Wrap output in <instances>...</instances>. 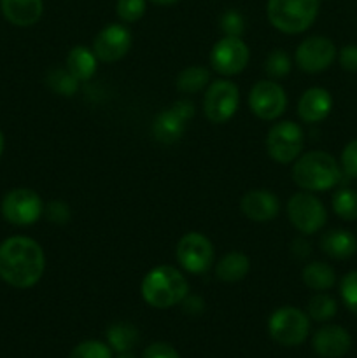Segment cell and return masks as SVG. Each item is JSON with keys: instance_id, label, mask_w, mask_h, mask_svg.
<instances>
[{"instance_id": "6da1fadb", "label": "cell", "mask_w": 357, "mask_h": 358, "mask_svg": "<svg viewBox=\"0 0 357 358\" xmlns=\"http://www.w3.org/2000/svg\"><path fill=\"white\" fill-rule=\"evenodd\" d=\"M46 271L41 245L27 236H13L0 245V278L16 289L37 285Z\"/></svg>"}, {"instance_id": "7a4b0ae2", "label": "cell", "mask_w": 357, "mask_h": 358, "mask_svg": "<svg viewBox=\"0 0 357 358\" xmlns=\"http://www.w3.org/2000/svg\"><path fill=\"white\" fill-rule=\"evenodd\" d=\"M140 292L150 308L168 310L186 299L189 294V283L174 266H158L144 276Z\"/></svg>"}, {"instance_id": "3957f363", "label": "cell", "mask_w": 357, "mask_h": 358, "mask_svg": "<svg viewBox=\"0 0 357 358\" xmlns=\"http://www.w3.org/2000/svg\"><path fill=\"white\" fill-rule=\"evenodd\" d=\"M293 178L303 191H329L340 182L342 170L331 154L324 150H310L296 159L293 166Z\"/></svg>"}, {"instance_id": "277c9868", "label": "cell", "mask_w": 357, "mask_h": 358, "mask_svg": "<svg viewBox=\"0 0 357 358\" xmlns=\"http://www.w3.org/2000/svg\"><path fill=\"white\" fill-rule=\"evenodd\" d=\"M266 13L276 30L296 35L314 24L318 14V0H268Z\"/></svg>"}, {"instance_id": "5b68a950", "label": "cell", "mask_w": 357, "mask_h": 358, "mask_svg": "<svg viewBox=\"0 0 357 358\" xmlns=\"http://www.w3.org/2000/svg\"><path fill=\"white\" fill-rule=\"evenodd\" d=\"M268 332L282 346H300L310 332V318L294 306L279 308L268 320Z\"/></svg>"}, {"instance_id": "8992f818", "label": "cell", "mask_w": 357, "mask_h": 358, "mask_svg": "<svg viewBox=\"0 0 357 358\" xmlns=\"http://www.w3.org/2000/svg\"><path fill=\"white\" fill-rule=\"evenodd\" d=\"M238 103H240V91L233 80L219 79L206 86V93L203 96V112L214 124L230 121L237 114Z\"/></svg>"}, {"instance_id": "52a82bcc", "label": "cell", "mask_w": 357, "mask_h": 358, "mask_svg": "<svg viewBox=\"0 0 357 358\" xmlns=\"http://www.w3.org/2000/svg\"><path fill=\"white\" fill-rule=\"evenodd\" d=\"M287 217L301 234H315L328 222V212L312 192H296L287 201Z\"/></svg>"}, {"instance_id": "ba28073f", "label": "cell", "mask_w": 357, "mask_h": 358, "mask_svg": "<svg viewBox=\"0 0 357 358\" xmlns=\"http://www.w3.org/2000/svg\"><path fill=\"white\" fill-rule=\"evenodd\" d=\"M303 129L293 121H280L272 126L266 135V150L270 157L280 164H289L301 156Z\"/></svg>"}, {"instance_id": "9c48e42d", "label": "cell", "mask_w": 357, "mask_h": 358, "mask_svg": "<svg viewBox=\"0 0 357 358\" xmlns=\"http://www.w3.org/2000/svg\"><path fill=\"white\" fill-rule=\"evenodd\" d=\"M0 210L4 219L13 226H31L44 213V203L31 189L18 187L4 196Z\"/></svg>"}, {"instance_id": "30bf717a", "label": "cell", "mask_w": 357, "mask_h": 358, "mask_svg": "<svg viewBox=\"0 0 357 358\" xmlns=\"http://www.w3.org/2000/svg\"><path fill=\"white\" fill-rule=\"evenodd\" d=\"M175 257L182 269L192 275H202L210 269L216 259L214 245L205 234L188 233L178 240L175 248Z\"/></svg>"}, {"instance_id": "8fae6325", "label": "cell", "mask_w": 357, "mask_h": 358, "mask_svg": "<svg viewBox=\"0 0 357 358\" xmlns=\"http://www.w3.org/2000/svg\"><path fill=\"white\" fill-rule=\"evenodd\" d=\"M251 51L240 37H224L210 51V66L224 77L237 76L247 66Z\"/></svg>"}, {"instance_id": "7c38bea8", "label": "cell", "mask_w": 357, "mask_h": 358, "mask_svg": "<svg viewBox=\"0 0 357 358\" xmlns=\"http://www.w3.org/2000/svg\"><path fill=\"white\" fill-rule=\"evenodd\" d=\"M248 107L255 117L262 121H275L286 112L287 94L275 80H259L248 93Z\"/></svg>"}, {"instance_id": "4fadbf2b", "label": "cell", "mask_w": 357, "mask_h": 358, "mask_svg": "<svg viewBox=\"0 0 357 358\" xmlns=\"http://www.w3.org/2000/svg\"><path fill=\"white\" fill-rule=\"evenodd\" d=\"M336 58V45L332 41L322 35H314L308 37L298 45L294 52V62L298 69L307 73H318L324 72L331 66V63Z\"/></svg>"}, {"instance_id": "5bb4252c", "label": "cell", "mask_w": 357, "mask_h": 358, "mask_svg": "<svg viewBox=\"0 0 357 358\" xmlns=\"http://www.w3.org/2000/svg\"><path fill=\"white\" fill-rule=\"evenodd\" d=\"M132 48V34L125 24L112 23L98 31L93 41V52L104 63H114L125 58Z\"/></svg>"}, {"instance_id": "9a60e30c", "label": "cell", "mask_w": 357, "mask_h": 358, "mask_svg": "<svg viewBox=\"0 0 357 358\" xmlns=\"http://www.w3.org/2000/svg\"><path fill=\"white\" fill-rule=\"evenodd\" d=\"M312 346L322 358H342L352 348V338L340 325H324L314 334Z\"/></svg>"}, {"instance_id": "2e32d148", "label": "cell", "mask_w": 357, "mask_h": 358, "mask_svg": "<svg viewBox=\"0 0 357 358\" xmlns=\"http://www.w3.org/2000/svg\"><path fill=\"white\" fill-rule=\"evenodd\" d=\"M241 213L254 222H270L279 215L280 201L272 191L252 189L245 192L240 201Z\"/></svg>"}, {"instance_id": "e0dca14e", "label": "cell", "mask_w": 357, "mask_h": 358, "mask_svg": "<svg viewBox=\"0 0 357 358\" xmlns=\"http://www.w3.org/2000/svg\"><path fill=\"white\" fill-rule=\"evenodd\" d=\"M332 98L324 87H310L301 94L298 101V115L303 122H321L331 114Z\"/></svg>"}, {"instance_id": "ac0fdd59", "label": "cell", "mask_w": 357, "mask_h": 358, "mask_svg": "<svg viewBox=\"0 0 357 358\" xmlns=\"http://www.w3.org/2000/svg\"><path fill=\"white\" fill-rule=\"evenodd\" d=\"M0 9L6 20L16 27H31L44 13L42 0H0Z\"/></svg>"}, {"instance_id": "d6986e66", "label": "cell", "mask_w": 357, "mask_h": 358, "mask_svg": "<svg viewBox=\"0 0 357 358\" xmlns=\"http://www.w3.org/2000/svg\"><path fill=\"white\" fill-rule=\"evenodd\" d=\"M186 122L188 121L174 107L160 112L153 122L154 138L160 143H164V145H172V143L178 142L184 135Z\"/></svg>"}, {"instance_id": "ffe728a7", "label": "cell", "mask_w": 357, "mask_h": 358, "mask_svg": "<svg viewBox=\"0 0 357 358\" xmlns=\"http://www.w3.org/2000/svg\"><path fill=\"white\" fill-rule=\"evenodd\" d=\"M321 248L331 259H350L357 252V238L350 231L332 229L321 238Z\"/></svg>"}, {"instance_id": "44dd1931", "label": "cell", "mask_w": 357, "mask_h": 358, "mask_svg": "<svg viewBox=\"0 0 357 358\" xmlns=\"http://www.w3.org/2000/svg\"><path fill=\"white\" fill-rule=\"evenodd\" d=\"M248 269H251V261L247 255L241 252H230L216 264V276L220 282L237 283L247 276Z\"/></svg>"}, {"instance_id": "7402d4cb", "label": "cell", "mask_w": 357, "mask_h": 358, "mask_svg": "<svg viewBox=\"0 0 357 358\" xmlns=\"http://www.w3.org/2000/svg\"><path fill=\"white\" fill-rule=\"evenodd\" d=\"M97 56L93 49H88L84 45H76L66 56V70L76 77L79 83L90 80L97 72Z\"/></svg>"}, {"instance_id": "603a6c76", "label": "cell", "mask_w": 357, "mask_h": 358, "mask_svg": "<svg viewBox=\"0 0 357 358\" xmlns=\"http://www.w3.org/2000/svg\"><path fill=\"white\" fill-rule=\"evenodd\" d=\"M301 278L308 289L315 292H326L335 285L336 273L326 262H308L301 271Z\"/></svg>"}, {"instance_id": "cb8c5ba5", "label": "cell", "mask_w": 357, "mask_h": 358, "mask_svg": "<svg viewBox=\"0 0 357 358\" xmlns=\"http://www.w3.org/2000/svg\"><path fill=\"white\" fill-rule=\"evenodd\" d=\"M107 343L115 353L132 352L139 343V331L128 322H118L107 329Z\"/></svg>"}, {"instance_id": "d4e9b609", "label": "cell", "mask_w": 357, "mask_h": 358, "mask_svg": "<svg viewBox=\"0 0 357 358\" xmlns=\"http://www.w3.org/2000/svg\"><path fill=\"white\" fill-rule=\"evenodd\" d=\"M210 84V72L202 65L188 66L177 76V90L184 94H195Z\"/></svg>"}, {"instance_id": "484cf974", "label": "cell", "mask_w": 357, "mask_h": 358, "mask_svg": "<svg viewBox=\"0 0 357 358\" xmlns=\"http://www.w3.org/2000/svg\"><path fill=\"white\" fill-rule=\"evenodd\" d=\"M46 84L59 96H74L79 90V80L66 69H52L46 76Z\"/></svg>"}, {"instance_id": "4316f807", "label": "cell", "mask_w": 357, "mask_h": 358, "mask_svg": "<svg viewBox=\"0 0 357 358\" xmlns=\"http://www.w3.org/2000/svg\"><path fill=\"white\" fill-rule=\"evenodd\" d=\"M332 210L340 219L346 222L357 220V191L354 189H340L332 196Z\"/></svg>"}, {"instance_id": "83f0119b", "label": "cell", "mask_w": 357, "mask_h": 358, "mask_svg": "<svg viewBox=\"0 0 357 358\" xmlns=\"http://www.w3.org/2000/svg\"><path fill=\"white\" fill-rule=\"evenodd\" d=\"M338 311V304L328 294H315L310 301H308V317L315 322H328Z\"/></svg>"}, {"instance_id": "f1b7e54d", "label": "cell", "mask_w": 357, "mask_h": 358, "mask_svg": "<svg viewBox=\"0 0 357 358\" xmlns=\"http://www.w3.org/2000/svg\"><path fill=\"white\" fill-rule=\"evenodd\" d=\"M265 70L270 79H280L290 72V58L284 49H275L265 62Z\"/></svg>"}, {"instance_id": "f546056e", "label": "cell", "mask_w": 357, "mask_h": 358, "mask_svg": "<svg viewBox=\"0 0 357 358\" xmlns=\"http://www.w3.org/2000/svg\"><path fill=\"white\" fill-rule=\"evenodd\" d=\"M69 358H112L111 346L102 341H83L72 350Z\"/></svg>"}, {"instance_id": "4dcf8cb0", "label": "cell", "mask_w": 357, "mask_h": 358, "mask_svg": "<svg viewBox=\"0 0 357 358\" xmlns=\"http://www.w3.org/2000/svg\"><path fill=\"white\" fill-rule=\"evenodd\" d=\"M146 0H118L115 13L125 23H135L146 13Z\"/></svg>"}, {"instance_id": "1f68e13d", "label": "cell", "mask_w": 357, "mask_h": 358, "mask_svg": "<svg viewBox=\"0 0 357 358\" xmlns=\"http://www.w3.org/2000/svg\"><path fill=\"white\" fill-rule=\"evenodd\" d=\"M340 294H342L343 304L357 315V271H350L343 276L340 283Z\"/></svg>"}, {"instance_id": "d6a6232c", "label": "cell", "mask_w": 357, "mask_h": 358, "mask_svg": "<svg viewBox=\"0 0 357 358\" xmlns=\"http://www.w3.org/2000/svg\"><path fill=\"white\" fill-rule=\"evenodd\" d=\"M220 28L226 37H241L245 30V21L238 10H226L220 16Z\"/></svg>"}, {"instance_id": "836d02e7", "label": "cell", "mask_w": 357, "mask_h": 358, "mask_svg": "<svg viewBox=\"0 0 357 358\" xmlns=\"http://www.w3.org/2000/svg\"><path fill=\"white\" fill-rule=\"evenodd\" d=\"M342 170L349 177L357 178V140L346 143L342 152Z\"/></svg>"}, {"instance_id": "e575fe53", "label": "cell", "mask_w": 357, "mask_h": 358, "mask_svg": "<svg viewBox=\"0 0 357 358\" xmlns=\"http://www.w3.org/2000/svg\"><path fill=\"white\" fill-rule=\"evenodd\" d=\"M44 213L55 224H66L72 217L69 205L63 201H51L48 206H44Z\"/></svg>"}, {"instance_id": "d590c367", "label": "cell", "mask_w": 357, "mask_h": 358, "mask_svg": "<svg viewBox=\"0 0 357 358\" xmlns=\"http://www.w3.org/2000/svg\"><path fill=\"white\" fill-rule=\"evenodd\" d=\"M142 358H181L178 353L175 352L174 346L167 345V343H154L149 348H146Z\"/></svg>"}, {"instance_id": "8d00e7d4", "label": "cell", "mask_w": 357, "mask_h": 358, "mask_svg": "<svg viewBox=\"0 0 357 358\" xmlns=\"http://www.w3.org/2000/svg\"><path fill=\"white\" fill-rule=\"evenodd\" d=\"M340 65L346 72H357V45L350 44L340 51Z\"/></svg>"}, {"instance_id": "74e56055", "label": "cell", "mask_w": 357, "mask_h": 358, "mask_svg": "<svg viewBox=\"0 0 357 358\" xmlns=\"http://www.w3.org/2000/svg\"><path fill=\"white\" fill-rule=\"evenodd\" d=\"M182 310H184V313L191 315V317H196V315H200L203 311V299L198 296H186V299L182 301Z\"/></svg>"}, {"instance_id": "f35d334b", "label": "cell", "mask_w": 357, "mask_h": 358, "mask_svg": "<svg viewBox=\"0 0 357 358\" xmlns=\"http://www.w3.org/2000/svg\"><path fill=\"white\" fill-rule=\"evenodd\" d=\"M172 107H174L175 110H177L178 114L186 119V121H189V119L195 115V103L189 100H178V101H175Z\"/></svg>"}, {"instance_id": "ab89813d", "label": "cell", "mask_w": 357, "mask_h": 358, "mask_svg": "<svg viewBox=\"0 0 357 358\" xmlns=\"http://www.w3.org/2000/svg\"><path fill=\"white\" fill-rule=\"evenodd\" d=\"M153 3H156V6H172V3L178 2V0H150Z\"/></svg>"}, {"instance_id": "60d3db41", "label": "cell", "mask_w": 357, "mask_h": 358, "mask_svg": "<svg viewBox=\"0 0 357 358\" xmlns=\"http://www.w3.org/2000/svg\"><path fill=\"white\" fill-rule=\"evenodd\" d=\"M115 358H136V357L133 355L132 352H122V353H118V357Z\"/></svg>"}, {"instance_id": "b9f144b4", "label": "cell", "mask_w": 357, "mask_h": 358, "mask_svg": "<svg viewBox=\"0 0 357 358\" xmlns=\"http://www.w3.org/2000/svg\"><path fill=\"white\" fill-rule=\"evenodd\" d=\"M2 152H4V135L2 131H0V156H2Z\"/></svg>"}]
</instances>
